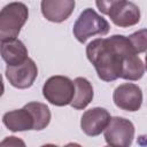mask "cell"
<instances>
[{
	"label": "cell",
	"instance_id": "cell-19",
	"mask_svg": "<svg viewBox=\"0 0 147 147\" xmlns=\"http://www.w3.org/2000/svg\"><path fill=\"white\" fill-rule=\"evenodd\" d=\"M106 147H110V146H106Z\"/></svg>",
	"mask_w": 147,
	"mask_h": 147
},
{
	"label": "cell",
	"instance_id": "cell-7",
	"mask_svg": "<svg viewBox=\"0 0 147 147\" xmlns=\"http://www.w3.org/2000/svg\"><path fill=\"white\" fill-rule=\"evenodd\" d=\"M38 76V68L34 61L28 57L22 64L6 68V77L9 83L20 90L29 88L33 85Z\"/></svg>",
	"mask_w": 147,
	"mask_h": 147
},
{
	"label": "cell",
	"instance_id": "cell-11",
	"mask_svg": "<svg viewBox=\"0 0 147 147\" xmlns=\"http://www.w3.org/2000/svg\"><path fill=\"white\" fill-rule=\"evenodd\" d=\"M2 122L5 126L13 132L34 130V119L26 106L21 109L7 111L2 116Z\"/></svg>",
	"mask_w": 147,
	"mask_h": 147
},
{
	"label": "cell",
	"instance_id": "cell-10",
	"mask_svg": "<svg viewBox=\"0 0 147 147\" xmlns=\"http://www.w3.org/2000/svg\"><path fill=\"white\" fill-rule=\"evenodd\" d=\"M74 0H42L40 3L44 17L53 23H61L69 18L75 8Z\"/></svg>",
	"mask_w": 147,
	"mask_h": 147
},
{
	"label": "cell",
	"instance_id": "cell-16",
	"mask_svg": "<svg viewBox=\"0 0 147 147\" xmlns=\"http://www.w3.org/2000/svg\"><path fill=\"white\" fill-rule=\"evenodd\" d=\"M0 147H26V145L21 138L10 136V137H6L0 142Z\"/></svg>",
	"mask_w": 147,
	"mask_h": 147
},
{
	"label": "cell",
	"instance_id": "cell-12",
	"mask_svg": "<svg viewBox=\"0 0 147 147\" xmlns=\"http://www.w3.org/2000/svg\"><path fill=\"white\" fill-rule=\"evenodd\" d=\"M0 55L8 67L22 64L29 56L25 45L20 39H13L0 44Z\"/></svg>",
	"mask_w": 147,
	"mask_h": 147
},
{
	"label": "cell",
	"instance_id": "cell-13",
	"mask_svg": "<svg viewBox=\"0 0 147 147\" xmlns=\"http://www.w3.org/2000/svg\"><path fill=\"white\" fill-rule=\"evenodd\" d=\"M74 86H75V93L70 102V106L78 110L86 108L88 103L92 101L94 95L92 84L84 77H77L74 80Z\"/></svg>",
	"mask_w": 147,
	"mask_h": 147
},
{
	"label": "cell",
	"instance_id": "cell-8",
	"mask_svg": "<svg viewBox=\"0 0 147 147\" xmlns=\"http://www.w3.org/2000/svg\"><path fill=\"white\" fill-rule=\"evenodd\" d=\"M113 100L119 109L137 111L142 105V92L138 85L133 83H124L115 88Z\"/></svg>",
	"mask_w": 147,
	"mask_h": 147
},
{
	"label": "cell",
	"instance_id": "cell-2",
	"mask_svg": "<svg viewBox=\"0 0 147 147\" xmlns=\"http://www.w3.org/2000/svg\"><path fill=\"white\" fill-rule=\"evenodd\" d=\"M29 17V9L23 2H10L0 10V41L16 39Z\"/></svg>",
	"mask_w": 147,
	"mask_h": 147
},
{
	"label": "cell",
	"instance_id": "cell-15",
	"mask_svg": "<svg viewBox=\"0 0 147 147\" xmlns=\"http://www.w3.org/2000/svg\"><path fill=\"white\" fill-rule=\"evenodd\" d=\"M127 39L131 42V45H132V47L137 54L144 53L146 51V47H147V31H146V29H142V30H139V31L132 33L131 36L127 37Z\"/></svg>",
	"mask_w": 147,
	"mask_h": 147
},
{
	"label": "cell",
	"instance_id": "cell-4",
	"mask_svg": "<svg viewBox=\"0 0 147 147\" xmlns=\"http://www.w3.org/2000/svg\"><path fill=\"white\" fill-rule=\"evenodd\" d=\"M109 30L110 26L106 18L100 16L92 8L84 9L72 28L75 38L82 44L93 36H106Z\"/></svg>",
	"mask_w": 147,
	"mask_h": 147
},
{
	"label": "cell",
	"instance_id": "cell-3",
	"mask_svg": "<svg viewBox=\"0 0 147 147\" xmlns=\"http://www.w3.org/2000/svg\"><path fill=\"white\" fill-rule=\"evenodd\" d=\"M95 5L101 13L108 15L111 22L119 28H129L140 21V9L131 1H96Z\"/></svg>",
	"mask_w": 147,
	"mask_h": 147
},
{
	"label": "cell",
	"instance_id": "cell-9",
	"mask_svg": "<svg viewBox=\"0 0 147 147\" xmlns=\"http://www.w3.org/2000/svg\"><path fill=\"white\" fill-rule=\"evenodd\" d=\"M110 114L107 109L95 107L86 110L80 119V127L88 137H96L105 131L110 121Z\"/></svg>",
	"mask_w": 147,
	"mask_h": 147
},
{
	"label": "cell",
	"instance_id": "cell-1",
	"mask_svg": "<svg viewBox=\"0 0 147 147\" xmlns=\"http://www.w3.org/2000/svg\"><path fill=\"white\" fill-rule=\"evenodd\" d=\"M86 56L95 68L98 77L105 82L118 78L138 80L145 74L142 60L134 52L127 37L122 34L92 40L86 46Z\"/></svg>",
	"mask_w": 147,
	"mask_h": 147
},
{
	"label": "cell",
	"instance_id": "cell-14",
	"mask_svg": "<svg viewBox=\"0 0 147 147\" xmlns=\"http://www.w3.org/2000/svg\"><path fill=\"white\" fill-rule=\"evenodd\" d=\"M31 111L34 119V131H41L46 129L51 122V110L49 108L41 102L32 101L25 105Z\"/></svg>",
	"mask_w": 147,
	"mask_h": 147
},
{
	"label": "cell",
	"instance_id": "cell-17",
	"mask_svg": "<svg viewBox=\"0 0 147 147\" xmlns=\"http://www.w3.org/2000/svg\"><path fill=\"white\" fill-rule=\"evenodd\" d=\"M40 147H60V146H56L54 144H46V145H42ZM62 147H83V146L79 145V144H77V142H69V144H67V145H64Z\"/></svg>",
	"mask_w": 147,
	"mask_h": 147
},
{
	"label": "cell",
	"instance_id": "cell-18",
	"mask_svg": "<svg viewBox=\"0 0 147 147\" xmlns=\"http://www.w3.org/2000/svg\"><path fill=\"white\" fill-rule=\"evenodd\" d=\"M3 92H5V85H3V80H2V76H1V74H0V98L2 96V94H3Z\"/></svg>",
	"mask_w": 147,
	"mask_h": 147
},
{
	"label": "cell",
	"instance_id": "cell-6",
	"mask_svg": "<svg viewBox=\"0 0 147 147\" xmlns=\"http://www.w3.org/2000/svg\"><path fill=\"white\" fill-rule=\"evenodd\" d=\"M105 140L110 147H130L134 138V125L124 117H111L105 129Z\"/></svg>",
	"mask_w": 147,
	"mask_h": 147
},
{
	"label": "cell",
	"instance_id": "cell-5",
	"mask_svg": "<svg viewBox=\"0 0 147 147\" xmlns=\"http://www.w3.org/2000/svg\"><path fill=\"white\" fill-rule=\"evenodd\" d=\"M75 93L74 82L65 76H52L42 86L44 98L52 105L63 107L70 105Z\"/></svg>",
	"mask_w": 147,
	"mask_h": 147
}]
</instances>
